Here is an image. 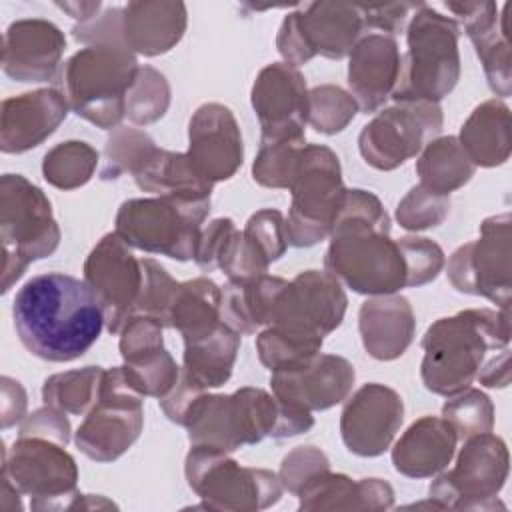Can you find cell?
<instances>
[{
  "label": "cell",
  "instance_id": "3",
  "mask_svg": "<svg viewBox=\"0 0 512 512\" xmlns=\"http://www.w3.org/2000/svg\"><path fill=\"white\" fill-rule=\"evenodd\" d=\"M190 446L236 452L264 438H292L314 426V416L274 392L244 386L232 394H200L186 412Z\"/></svg>",
  "mask_w": 512,
  "mask_h": 512
},
{
  "label": "cell",
  "instance_id": "13",
  "mask_svg": "<svg viewBox=\"0 0 512 512\" xmlns=\"http://www.w3.org/2000/svg\"><path fill=\"white\" fill-rule=\"evenodd\" d=\"M364 18L352 2H308L288 12L276 34L286 64L302 66L314 56L342 60L364 36Z\"/></svg>",
  "mask_w": 512,
  "mask_h": 512
},
{
  "label": "cell",
  "instance_id": "5",
  "mask_svg": "<svg viewBox=\"0 0 512 512\" xmlns=\"http://www.w3.org/2000/svg\"><path fill=\"white\" fill-rule=\"evenodd\" d=\"M136 54L124 44H90L58 70L56 88L70 110L100 130H116L126 118V96L138 74Z\"/></svg>",
  "mask_w": 512,
  "mask_h": 512
},
{
  "label": "cell",
  "instance_id": "29",
  "mask_svg": "<svg viewBox=\"0 0 512 512\" xmlns=\"http://www.w3.org/2000/svg\"><path fill=\"white\" fill-rule=\"evenodd\" d=\"M458 436L442 416L414 420L392 448L394 470L406 478H432L454 458Z\"/></svg>",
  "mask_w": 512,
  "mask_h": 512
},
{
  "label": "cell",
  "instance_id": "15",
  "mask_svg": "<svg viewBox=\"0 0 512 512\" xmlns=\"http://www.w3.org/2000/svg\"><path fill=\"white\" fill-rule=\"evenodd\" d=\"M512 218L508 212L488 216L480 224L478 240L458 246L446 264L454 290L484 296L510 312L512 294Z\"/></svg>",
  "mask_w": 512,
  "mask_h": 512
},
{
  "label": "cell",
  "instance_id": "19",
  "mask_svg": "<svg viewBox=\"0 0 512 512\" xmlns=\"http://www.w3.org/2000/svg\"><path fill=\"white\" fill-rule=\"evenodd\" d=\"M402 422V396L390 386L368 382L346 398L340 414V436L352 454L376 458L390 448Z\"/></svg>",
  "mask_w": 512,
  "mask_h": 512
},
{
  "label": "cell",
  "instance_id": "14",
  "mask_svg": "<svg viewBox=\"0 0 512 512\" xmlns=\"http://www.w3.org/2000/svg\"><path fill=\"white\" fill-rule=\"evenodd\" d=\"M144 428V396L128 382L122 366L106 368L100 398L74 432L76 448L96 462L126 454Z\"/></svg>",
  "mask_w": 512,
  "mask_h": 512
},
{
  "label": "cell",
  "instance_id": "56",
  "mask_svg": "<svg viewBox=\"0 0 512 512\" xmlns=\"http://www.w3.org/2000/svg\"><path fill=\"white\" fill-rule=\"evenodd\" d=\"M476 380L486 388H506L510 384V348L498 350L480 366Z\"/></svg>",
  "mask_w": 512,
  "mask_h": 512
},
{
  "label": "cell",
  "instance_id": "50",
  "mask_svg": "<svg viewBox=\"0 0 512 512\" xmlns=\"http://www.w3.org/2000/svg\"><path fill=\"white\" fill-rule=\"evenodd\" d=\"M328 468H330L328 456L320 448L308 444V446H296L284 456L278 476L284 490L296 496L312 476Z\"/></svg>",
  "mask_w": 512,
  "mask_h": 512
},
{
  "label": "cell",
  "instance_id": "4",
  "mask_svg": "<svg viewBox=\"0 0 512 512\" xmlns=\"http://www.w3.org/2000/svg\"><path fill=\"white\" fill-rule=\"evenodd\" d=\"M424 358L420 376L426 390L454 396L466 390L490 350L510 344V312L468 308L454 316L438 318L422 336Z\"/></svg>",
  "mask_w": 512,
  "mask_h": 512
},
{
  "label": "cell",
  "instance_id": "30",
  "mask_svg": "<svg viewBox=\"0 0 512 512\" xmlns=\"http://www.w3.org/2000/svg\"><path fill=\"white\" fill-rule=\"evenodd\" d=\"M296 498L298 510H390L394 488L382 478L352 480L328 468L312 476Z\"/></svg>",
  "mask_w": 512,
  "mask_h": 512
},
{
  "label": "cell",
  "instance_id": "32",
  "mask_svg": "<svg viewBox=\"0 0 512 512\" xmlns=\"http://www.w3.org/2000/svg\"><path fill=\"white\" fill-rule=\"evenodd\" d=\"M136 186L142 192L154 196L176 198H212V184L198 176L188 162L186 152H172L166 148H154L144 162L132 172Z\"/></svg>",
  "mask_w": 512,
  "mask_h": 512
},
{
  "label": "cell",
  "instance_id": "26",
  "mask_svg": "<svg viewBox=\"0 0 512 512\" xmlns=\"http://www.w3.org/2000/svg\"><path fill=\"white\" fill-rule=\"evenodd\" d=\"M400 74V50L394 36L364 34L348 54V88L362 112L380 110L392 96Z\"/></svg>",
  "mask_w": 512,
  "mask_h": 512
},
{
  "label": "cell",
  "instance_id": "57",
  "mask_svg": "<svg viewBox=\"0 0 512 512\" xmlns=\"http://www.w3.org/2000/svg\"><path fill=\"white\" fill-rule=\"evenodd\" d=\"M56 6L64 12H68L80 24L94 20L98 16V10L102 8V4L98 0L96 2H58Z\"/></svg>",
  "mask_w": 512,
  "mask_h": 512
},
{
  "label": "cell",
  "instance_id": "34",
  "mask_svg": "<svg viewBox=\"0 0 512 512\" xmlns=\"http://www.w3.org/2000/svg\"><path fill=\"white\" fill-rule=\"evenodd\" d=\"M240 334L220 324L210 336L186 342L182 354V372L202 390H212L224 386L234 370L238 350H240Z\"/></svg>",
  "mask_w": 512,
  "mask_h": 512
},
{
  "label": "cell",
  "instance_id": "53",
  "mask_svg": "<svg viewBox=\"0 0 512 512\" xmlns=\"http://www.w3.org/2000/svg\"><path fill=\"white\" fill-rule=\"evenodd\" d=\"M234 230L236 226L232 218H214L206 224V228L200 232L196 256H194V262L198 264L200 270L212 272L218 268L220 254Z\"/></svg>",
  "mask_w": 512,
  "mask_h": 512
},
{
  "label": "cell",
  "instance_id": "16",
  "mask_svg": "<svg viewBox=\"0 0 512 512\" xmlns=\"http://www.w3.org/2000/svg\"><path fill=\"white\" fill-rule=\"evenodd\" d=\"M444 126L440 104L398 102L380 110L358 136L364 162L376 170L390 172L422 152Z\"/></svg>",
  "mask_w": 512,
  "mask_h": 512
},
{
  "label": "cell",
  "instance_id": "51",
  "mask_svg": "<svg viewBox=\"0 0 512 512\" xmlns=\"http://www.w3.org/2000/svg\"><path fill=\"white\" fill-rule=\"evenodd\" d=\"M422 2H384V4H358L364 26L380 30V34L394 36L406 30L412 14Z\"/></svg>",
  "mask_w": 512,
  "mask_h": 512
},
{
  "label": "cell",
  "instance_id": "55",
  "mask_svg": "<svg viewBox=\"0 0 512 512\" xmlns=\"http://www.w3.org/2000/svg\"><path fill=\"white\" fill-rule=\"evenodd\" d=\"M2 400H0V420L2 428L20 424L26 418L28 396L22 384L10 376H2Z\"/></svg>",
  "mask_w": 512,
  "mask_h": 512
},
{
  "label": "cell",
  "instance_id": "23",
  "mask_svg": "<svg viewBox=\"0 0 512 512\" xmlns=\"http://www.w3.org/2000/svg\"><path fill=\"white\" fill-rule=\"evenodd\" d=\"M446 8L456 16L458 26L470 38L476 56L480 58L490 90L506 98L512 92V60H510V30L508 10L504 4L498 14L494 2H446Z\"/></svg>",
  "mask_w": 512,
  "mask_h": 512
},
{
  "label": "cell",
  "instance_id": "40",
  "mask_svg": "<svg viewBox=\"0 0 512 512\" xmlns=\"http://www.w3.org/2000/svg\"><path fill=\"white\" fill-rule=\"evenodd\" d=\"M172 90L166 76L152 68L140 66L136 80L126 96V118L136 126L158 122L170 108Z\"/></svg>",
  "mask_w": 512,
  "mask_h": 512
},
{
  "label": "cell",
  "instance_id": "31",
  "mask_svg": "<svg viewBox=\"0 0 512 512\" xmlns=\"http://www.w3.org/2000/svg\"><path fill=\"white\" fill-rule=\"evenodd\" d=\"M456 138L476 168L502 166L512 148L510 108L498 98L478 104Z\"/></svg>",
  "mask_w": 512,
  "mask_h": 512
},
{
  "label": "cell",
  "instance_id": "46",
  "mask_svg": "<svg viewBox=\"0 0 512 512\" xmlns=\"http://www.w3.org/2000/svg\"><path fill=\"white\" fill-rule=\"evenodd\" d=\"M142 262V288L134 314H146L156 318L168 328V312L178 288V282L166 272V268L154 258H140Z\"/></svg>",
  "mask_w": 512,
  "mask_h": 512
},
{
  "label": "cell",
  "instance_id": "44",
  "mask_svg": "<svg viewBox=\"0 0 512 512\" xmlns=\"http://www.w3.org/2000/svg\"><path fill=\"white\" fill-rule=\"evenodd\" d=\"M442 418L454 428L458 440H466L476 434L492 432L494 428V404L478 388H466L448 400L442 406Z\"/></svg>",
  "mask_w": 512,
  "mask_h": 512
},
{
  "label": "cell",
  "instance_id": "24",
  "mask_svg": "<svg viewBox=\"0 0 512 512\" xmlns=\"http://www.w3.org/2000/svg\"><path fill=\"white\" fill-rule=\"evenodd\" d=\"M66 50L64 32L44 18L12 22L2 38V70L16 82L56 80Z\"/></svg>",
  "mask_w": 512,
  "mask_h": 512
},
{
  "label": "cell",
  "instance_id": "18",
  "mask_svg": "<svg viewBox=\"0 0 512 512\" xmlns=\"http://www.w3.org/2000/svg\"><path fill=\"white\" fill-rule=\"evenodd\" d=\"M82 272L102 306L106 330L118 334L136 310L142 288L140 258L116 232H108L86 256Z\"/></svg>",
  "mask_w": 512,
  "mask_h": 512
},
{
  "label": "cell",
  "instance_id": "22",
  "mask_svg": "<svg viewBox=\"0 0 512 512\" xmlns=\"http://www.w3.org/2000/svg\"><path fill=\"white\" fill-rule=\"evenodd\" d=\"M354 380V366L344 356L322 352L296 368L270 372L272 392L280 400L310 412L328 410L344 402L352 392Z\"/></svg>",
  "mask_w": 512,
  "mask_h": 512
},
{
  "label": "cell",
  "instance_id": "54",
  "mask_svg": "<svg viewBox=\"0 0 512 512\" xmlns=\"http://www.w3.org/2000/svg\"><path fill=\"white\" fill-rule=\"evenodd\" d=\"M204 392H206V390H202L200 386H196V384L182 372V368H180V376H178L176 384L172 386V390H170L166 396H162V398L158 400V404H160L162 412L166 414V418H168L170 422L182 426V424H184V418H186V412L190 410L192 402H194L200 394H204Z\"/></svg>",
  "mask_w": 512,
  "mask_h": 512
},
{
  "label": "cell",
  "instance_id": "27",
  "mask_svg": "<svg viewBox=\"0 0 512 512\" xmlns=\"http://www.w3.org/2000/svg\"><path fill=\"white\" fill-rule=\"evenodd\" d=\"M358 332L368 356L382 362L400 358L416 334L412 304L400 294L370 296L358 310Z\"/></svg>",
  "mask_w": 512,
  "mask_h": 512
},
{
  "label": "cell",
  "instance_id": "10",
  "mask_svg": "<svg viewBox=\"0 0 512 512\" xmlns=\"http://www.w3.org/2000/svg\"><path fill=\"white\" fill-rule=\"evenodd\" d=\"M184 476L206 510L258 512L274 506L284 492L276 472L240 466L228 452L210 446L190 448Z\"/></svg>",
  "mask_w": 512,
  "mask_h": 512
},
{
  "label": "cell",
  "instance_id": "47",
  "mask_svg": "<svg viewBox=\"0 0 512 512\" xmlns=\"http://www.w3.org/2000/svg\"><path fill=\"white\" fill-rule=\"evenodd\" d=\"M396 242L406 266V288H418L438 278L446 256L434 240L426 236H402Z\"/></svg>",
  "mask_w": 512,
  "mask_h": 512
},
{
  "label": "cell",
  "instance_id": "2",
  "mask_svg": "<svg viewBox=\"0 0 512 512\" xmlns=\"http://www.w3.org/2000/svg\"><path fill=\"white\" fill-rule=\"evenodd\" d=\"M328 238L324 268L342 286L364 296L406 288L402 252L390 238V216L374 192L346 188Z\"/></svg>",
  "mask_w": 512,
  "mask_h": 512
},
{
  "label": "cell",
  "instance_id": "36",
  "mask_svg": "<svg viewBox=\"0 0 512 512\" xmlns=\"http://www.w3.org/2000/svg\"><path fill=\"white\" fill-rule=\"evenodd\" d=\"M102 366H84L52 374L42 384V400L72 416H86L100 398Z\"/></svg>",
  "mask_w": 512,
  "mask_h": 512
},
{
  "label": "cell",
  "instance_id": "41",
  "mask_svg": "<svg viewBox=\"0 0 512 512\" xmlns=\"http://www.w3.org/2000/svg\"><path fill=\"white\" fill-rule=\"evenodd\" d=\"M122 370L138 394L158 400L172 390L180 376V366L164 346L124 360Z\"/></svg>",
  "mask_w": 512,
  "mask_h": 512
},
{
  "label": "cell",
  "instance_id": "33",
  "mask_svg": "<svg viewBox=\"0 0 512 512\" xmlns=\"http://www.w3.org/2000/svg\"><path fill=\"white\" fill-rule=\"evenodd\" d=\"M220 324V286L208 276L178 282L168 328L178 330L186 344L210 336Z\"/></svg>",
  "mask_w": 512,
  "mask_h": 512
},
{
  "label": "cell",
  "instance_id": "39",
  "mask_svg": "<svg viewBox=\"0 0 512 512\" xmlns=\"http://www.w3.org/2000/svg\"><path fill=\"white\" fill-rule=\"evenodd\" d=\"M322 344L324 338L300 336L274 326L264 328L256 336L258 358L262 366H266L270 372L290 370L308 362L322 350Z\"/></svg>",
  "mask_w": 512,
  "mask_h": 512
},
{
  "label": "cell",
  "instance_id": "49",
  "mask_svg": "<svg viewBox=\"0 0 512 512\" xmlns=\"http://www.w3.org/2000/svg\"><path fill=\"white\" fill-rule=\"evenodd\" d=\"M268 262L260 250L244 236V232L234 230L220 254L218 268L226 274L230 282H248L268 272Z\"/></svg>",
  "mask_w": 512,
  "mask_h": 512
},
{
  "label": "cell",
  "instance_id": "35",
  "mask_svg": "<svg viewBox=\"0 0 512 512\" xmlns=\"http://www.w3.org/2000/svg\"><path fill=\"white\" fill-rule=\"evenodd\" d=\"M474 172L476 166L456 136H436L422 148L416 160L420 186L442 196H450V192L468 184Z\"/></svg>",
  "mask_w": 512,
  "mask_h": 512
},
{
  "label": "cell",
  "instance_id": "42",
  "mask_svg": "<svg viewBox=\"0 0 512 512\" xmlns=\"http://www.w3.org/2000/svg\"><path fill=\"white\" fill-rule=\"evenodd\" d=\"M154 148L156 142L144 130L118 126L104 144L100 180L110 182L118 180L126 172L132 174Z\"/></svg>",
  "mask_w": 512,
  "mask_h": 512
},
{
  "label": "cell",
  "instance_id": "20",
  "mask_svg": "<svg viewBox=\"0 0 512 512\" xmlns=\"http://www.w3.org/2000/svg\"><path fill=\"white\" fill-rule=\"evenodd\" d=\"M188 162L212 186L230 180L244 162L242 132L232 110L218 102L198 106L188 122Z\"/></svg>",
  "mask_w": 512,
  "mask_h": 512
},
{
  "label": "cell",
  "instance_id": "8",
  "mask_svg": "<svg viewBox=\"0 0 512 512\" xmlns=\"http://www.w3.org/2000/svg\"><path fill=\"white\" fill-rule=\"evenodd\" d=\"M60 228L48 196L22 174L0 178V240H2V294L26 268L48 258L60 246Z\"/></svg>",
  "mask_w": 512,
  "mask_h": 512
},
{
  "label": "cell",
  "instance_id": "37",
  "mask_svg": "<svg viewBox=\"0 0 512 512\" xmlns=\"http://www.w3.org/2000/svg\"><path fill=\"white\" fill-rule=\"evenodd\" d=\"M100 154L84 140H66L52 146L42 158L44 180L58 190H76L90 182Z\"/></svg>",
  "mask_w": 512,
  "mask_h": 512
},
{
  "label": "cell",
  "instance_id": "1",
  "mask_svg": "<svg viewBox=\"0 0 512 512\" xmlns=\"http://www.w3.org/2000/svg\"><path fill=\"white\" fill-rule=\"evenodd\" d=\"M22 346L46 362H72L100 338L104 312L84 280L64 272L32 276L12 300Z\"/></svg>",
  "mask_w": 512,
  "mask_h": 512
},
{
  "label": "cell",
  "instance_id": "25",
  "mask_svg": "<svg viewBox=\"0 0 512 512\" xmlns=\"http://www.w3.org/2000/svg\"><path fill=\"white\" fill-rule=\"evenodd\" d=\"M68 102L58 88H38L2 100L0 150L24 154L48 140L68 116Z\"/></svg>",
  "mask_w": 512,
  "mask_h": 512
},
{
  "label": "cell",
  "instance_id": "52",
  "mask_svg": "<svg viewBox=\"0 0 512 512\" xmlns=\"http://www.w3.org/2000/svg\"><path fill=\"white\" fill-rule=\"evenodd\" d=\"M70 434H72V428L66 412L48 404L28 414L20 422V432H18V436H38V438L58 442L62 446L70 442Z\"/></svg>",
  "mask_w": 512,
  "mask_h": 512
},
{
  "label": "cell",
  "instance_id": "43",
  "mask_svg": "<svg viewBox=\"0 0 512 512\" xmlns=\"http://www.w3.org/2000/svg\"><path fill=\"white\" fill-rule=\"evenodd\" d=\"M352 94L334 84H320L308 90V124L326 136L342 132L358 114Z\"/></svg>",
  "mask_w": 512,
  "mask_h": 512
},
{
  "label": "cell",
  "instance_id": "12",
  "mask_svg": "<svg viewBox=\"0 0 512 512\" xmlns=\"http://www.w3.org/2000/svg\"><path fill=\"white\" fill-rule=\"evenodd\" d=\"M464 446L450 470H442L432 480L428 494L440 510H496L510 472L506 442L492 434H476L462 440Z\"/></svg>",
  "mask_w": 512,
  "mask_h": 512
},
{
  "label": "cell",
  "instance_id": "45",
  "mask_svg": "<svg viewBox=\"0 0 512 512\" xmlns=\"http://www.w3.org/2000/svg\"><path fill=\"white\" fill-rule=\"evenodd\" d=\"M450 212V196H442L426 190L424 186H412L396 206V220L404 230L422 232L440 226Z\"/></svg>",
  "mask_w": 512,
  "mask_h": 512
},
{
  "label": "cell",
  "instance_id": "28",
  "mask_svg": "<svg viewBox=\"0 0 512 512\" xmlns=\"http://www.w3.org/2000/svg\"><path fill=\"white\" fill-rule=\"evenodd\" d=\"M188 10L184 2L138 0L122 8L124 44L148 58L170 52L184 36Z\"/></svg>",
  "mask_w": 512,
  "mask_h": 512
},
{
  "label": "cell",
  "instance_id": "9",
  "mask_svg": "<svg viewBox=\"0 0 512 512\" xmlns=\"http://www.w3.org/2000/svg\"><path fill=\"white\" fill-rule=\"evenodd\" d=\"M208 212L210 198H130L116 212L114 232L130 248L188 262L196 256Z\"/></svg>",
  "mask_w": 512,
  "mask_h": 512
},
{
  "label": "cell",
  "instance_id": "11",
  "mask_svg": "<svg viewBox=\"0 0 512 512\" xmlns=\"http://www.w3.org/2000/svg\"><path fill=\"white\" fill-rule=\"evenodd\" d=\"M288 190L292 194L286 218L288 244L310 248L326 240L346 194L336 152L324 144H306Z\"/></svg>",
  "mask_w": 512,
  "mask_h": 512
},
{
  "label": "cell",
  "instance_id": "58",
  "mask_svg": "<svg viewBox=\"0 0 512 512\" xmlns=\"http://www.w3.org/2000/svg\"><path fill=\"white\" fill-rule=\"evenodd\" d=\"M22 492L8 480L2 478V508L8 510H22V500H20Z\"/></svg>",
  "mask_w": 512,
  "mask_h": 512
},
{
  "label": "cell",
  "instance_id": "6",
  "mask_svg": "<svg viewBox=\"0 0 512 512\" xmlns=\"http://www.w3.org/2000/svg\"><path fill=\"white\" fill-rule=\"evenodd\" d=\"M458 38V22L422 2L406 26L408 50L390 98L396 104L444 100L460 80Z\"/></svg>",
  "mask_w": 512,
  "mask_h": 512
},
{
  "label": "cell",
  "instance_id": "48",
  "mask_svg": "<svg viewBox=\"0 0 512 512\" xmlns=\"http://www.w3.org/2000/svg\"><path fill=\"white\" fill-rule=\"evenodd\" d=\"M242 232L260 250L268 264L280 260L290 246L286 234V218L276 208H262L254 212Z\"/></svg>",
  "mask_w": 512,
  "mask_h": 512
},
{
  "label": "cell",
  "instance_id": "17",
  "mask_svg": "<svg viewBox=\"0 0 512 512\" xmlns=\"http://www.w3.org/2000/svg\"><path fill=\"white\" fill-rule=\"evenodd\" d=\"M346 308V292L330 272L304 270L278 292L266 328L324 338L342 324Z\"/></svg>",
  "mask_w": 512,
  "mask_h": 512
},
{
  "label": "cell",
  "instance_id": "21",
  "mask_svg": "<svg viewBox=\"0 0 512 512\" xmlns=\"http://www.w3.org/2000/svg\"><path fill=\"white\" fill-rule=\"evenodd\" d=\"M260 122V138L304 134L308 124V86L302 72L286 62L264 66L250 90Z\"/></svg>",
  "mask_w": 512,
  "mask_h": 512
},
{
  "label": "cell",
  "instance_id": "7",
  "mask_svg": "<svg viewBox=\"0 0 512 512\" xmlns=\"http://www.w3.org/2000/svg\"><path fill=\"white\" fill-rule=\"evenodd\" d=\"M2 478L30 496V508L36 512L116 508L104 496L78 492L76 460L66 446L46 438L18 436L10 448H4Z\"/></svg>",
  "mask_w": 512,
  "mask_h": 512
},
{
  "label": "cell",
  "instance_id": "38",
  "mask_svg": "<svg viewBox=\"0 0 512 512\" xmlns=\"http://www.w3.org/2000/svg\"><path fill=\"white\" fill-rule=\"evenodd\" d=\"M306 144L304 134L260 138V148L252 162L254 182L264 188H288Z\"/></svg>",
  "mask_w": 512,
  "mask_h": 512
}]
</instances>
